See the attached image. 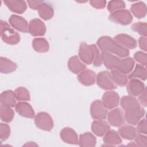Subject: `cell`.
<instances>
[{
  "label": "cell",
  "instance_id": "16",
  "mask_svg": "<svg viewBox=\"0 0 147 147\" xmlns=\"http://www.w3.org/2000/svg\"><path fill=\"white\" fill-rule=\"evenodd\" d=\"M114 40L127 49H134L137 45V41L131 36L126 34H119L114 37Z\"/></svg>",
  "mask_w": 147,
  "mask_h": 147
},
{
  "label": "cell",
  "instance_id": "29",
  "mask_svg": "<svg viewBox=\"0 0 147 147\" xmlns=\"http://www.w3.org/2000/svg\"><path fill=\"white\" fill-rule=\"evenodd\" d=\"M130 10L133 15L137 18H142L146 14V6L145 3L138 2L131 5Z\"/></svg>",
  "mask_w": 147,
  "mask_h": 147
},
{
  "label": "cell",
  "instance_id": "33",
  "mask_svg": "<svg viewBox=\"0 0 147 147\" xmlns=\"http://www.w3.org/2000/svg\"><path fill=\"white\" fill-rule=\"evenodd\" d=\"M17 100L20 101H28L30 99L29 91L24 87H19L14 91Z\"/></svg>",
  "mask_w": 147,
  "mask_h": 147
},
{
  "label": "cell",
  "instance_id": "18",
  "mask_svg": "<svg viewBox=\"0 0 147 147\" xmlns=\"http://www.w3.org/2000/svg\"><path fill=\"white\" fill-rule=\"evenodd\" d=\"M92 131L97 136H103L110 129L109 124L103 119L94 121L91 126Z\"/></svg>",
  "mask_w": 147,
  "mask_h": 147
},
{
  "label": "cell",
  "instance_id": "4",
  "mask_svg": "<svg viewBox=\"0 0 147 147\" xmlns=\"http://www.w3.org/2000/svg\"><path fill=\"white\" fill-rule=\"evenodd\" d=\"M1 36L3 41L7 44L16 45L20 41V36L6 21L1 20Z\"/></svg>",
  "mask_w": 147,
  "mask_h": 147
},
{
  "label": "cell",
  "instance_id": "34",
  "mask_svg": "<svg viewBox=\"0 0 147 147\" xmlns=\"http://www.w3.org/2000/svg\"><path fill=\"white\" fill-rule=\"evenodd\" d=\"M131 29L140 34L143 37H146L147 35V25L146 22H135L131 26Z\"/></svg>",
  "mask_w": 147,
  "mask_h": 147
},
{
  "label": "cell",
  "instance_id": "9",
  "mask_svg": "<svg viewBox=\"0 0 147 147\" xmlns=\"http://www.w3.org/2000/svg\"><path fill=\"white\" fill-rule=\"evenodd\" d=\"M91 117L96 120L105 119L107 117L108 111L100 100H94L90 106Z\"/></svg>",
  "mask_w": 147,
  "mask_h": 147
},
{
  "label": "cell",
  "instance_id": "11",
  "mask_svg": "<svg viewBox=\"0 0 147 147\" xmlns=\"http://www.w3.org/2000/svg\"><path fill=\"white\" fill-rule=\"evenodd\" d=\"M102 102L106 109H113L119 105V96L116 92L108 91L103 94Z\"/></svg>",
  "mask_w": 147,
  "mask_h": 147
},
{
  "label": "cell",
  "instance_id": "36",
  "mask_svg": "<svg viewBox=\"0 0 147 147\" xmlns=\"http://www.w3.org/2000/svg\"><path fill=\"white\" fill-rule=\"evenodd\" d=\"M10 134V126L6 123H1L0 124V140L2 142L6 140Z\"/></svg>",
  "mask_w": 147,
  "mask_h": 147
},
{
  "label": "cell",
  "instance_id": "1",
  "mask_svg": "<svg viewBox=\"0 0 147 147\" xmlns=\"http://www.w3.org/2000/svg\"><path fill=\"white\" fill-rule=\"evenodd\" d=\"M120 105L125 111V119L129 124L137 125L145 115V110L141 107L140 103L134 96L130 95L122 96Z\"/></svg>",
  "mask_w": 147,
  "mask_h": 147
},
{
  "label": "cell",
  "instance_id": "17",
  "mask_svg": "<svg viewBox=\"0 0 147 147\" xmlns=\"http://www.w3.org/2000/svg\"><path fill=\"white\" fill-rule=\"evenodd\" d=\"M15 110L19 115L23 117L33 118L35 117L33 109L28 102H19L16 105Z\"/></svg>",
  "mask_w": 147,
  "mask_h": 147
},
{
  "label": "cell",
  "instance_id": "2",
  "mask_svg": "<svg viewBox=\"0 0 147 147\" xmlns=\"http://www.w3.org/2000/svg\"><path fill=\"white\" fill-rule=\"evenodd\" d=\"M102 63L109 69H117L123 74H129L133 69L134 60L130 57L119 59L118 57L108 52H102L101 54Z\"/></svg>",
  "mask_w": 147,
  "mask_h": 147
},
{
  "label": "cell",
  "instance_id": "7",
  "mask_svg": "<svg viewBox=\"0 0 147 147\" xmlns=\"http://www.w3.org/2000/svg\"><path fill=\"white\" fill-rule=\"evenodd\" d=\"M36 126L43 130L50 131L53 127V121L49 114L45 112H40L34 117Z\"/></svg>",
  "mask_w": 147,
  "mask_h": 147
},
{
  "label": "cell",
  "instance_id": "19",
  "mask_svg": "<svg viewBox=\"0 0 147 147\" xmlns=\"http://www.w3.org/2000/svg\"><path fill=\"white\" fill-rule=\"evenodd\" d=\"M4 3L12 12L17 14H22L27 9L25 1L22 0H5Z\"/></svg>",
  "mask_w": 147,
  "mask_h": 147
},
{
  "label": "cell",
  "instance_id": "40",
  "mask_svg": "<svg viewBox=\"0 0 147 147\" xmlns=\"http://www.w3.org/2000/svg\"><path fill=\"white\" fill-rule=\"evenodd\" d=\"M136 131L141 134H146L147 133L146 121L145 119H142L137 123Z\"/></svg>",
  "mask_w": 147,
  "mask_h": 147
},
{
  "label": "cell",
  "instance_id": "26",
  "mask_svg": "<svg viewBox=\"0 0 147 147\" xmlns=\"http://www.w3.org/2000/svg\"><path fill=\"white\" fill-rule=\"evenodd\" d=\"M96 142L95 137L90 132L80 134L78 139V144L80 146L94 147L95 146Z\"/></svg>",
  "mask_w": 147,
  "mask_h": 147
},
{
  "label": "cell",
  "instance_id": "28",
  "mask_svg": "<svg viewBox=\"0 0 147 147\" xmlns=\"http://www.w3.org/2000/svg\"><path fill=\"white\" fill-rule=\"evenodd\" d=\"M17 64L6 57H0V71L2 74H9L14 72L17 68Z\"/></svg>",
  "mask_w": 147,
  "mask_h": 147
},
{
  "label": "cell",
  "instance_id": "37",
  "mask_svg": "<svg viewBox=\"0 0 147 147\" xmlns=\"http://www.w3.org/2000/svg\"><path fill=\"white\" fill-rule=\"evenodd\" d=\"M91 45L94 51V58L92 62L93 65L95 67H99L102 64L101 55L100 54V52L98 47L95 44H91Z\"/></svg>",
  "mask_w": 147,
  "mask_h": 147
},
{
  "label": "cell",
  "instance_id": "22",
  "mask_svg": "<svg viewBox=\"0 0 147 147\" xmlns=\"http://www.w3.org/2000/svg\"><path fill=\"white\" fill-rule=\"evenodd\" d=\"M68 68L72 73L78 74L85 69L86 66L77 56H74L68 61Z\"/></svg>",
  "mask_w": 147,
  "mask_h": 147
},
{
  "label": "cell",
  "instance_id": "5",
  "mask_svg": "<svg viewBox=\"0 0 147 147\" xmlns=\"http://www.w3.org/2000/svg\"><path fill=\"white\" fill-rule=\"evenodd\" d=\"M96 83L98 86L105 90H111L117 88V85L114 83L110 72L107 71L99 72L96 78Z\"/></svg>",
  "mask_w": 147,
  "mask_h": 147
},
{
  "label": "cell",
  "instance_id": "41",
  "mask_svg": "<svg viewBox=\"0 0 147 147\" xmlns=\"http://www.w3.org/2000/svg\"><path fill=\"white\" fill-rule=\"evenodd\" d=\"M90 5L98 9H103L106 6V1L105 0H91Z\"/></svg>",
  "mask_w": 147,
  "mask_h": 147
},
{
  "label": "cell",
  "instance_id": "31",
  "mask_svg": "<svg viewBox=\"0 0 147 147\" xmlns=\"http://www.w3.org/2000/svg\"><path fill=\"white\" fill-rule=\"evenodd\" d=\"M127 78L129 79H140L141 80H145L146 79V68L141 64H136L134 69L129 75Z\"/></svg>",
  "mask_w": 147,
  "mask_h": 147
},
{
  "label": "cell",
  "instance_id": "38",
  "mask_svg": "<svg viewBox=\"0 0 147 147\" xmlns=\"http://www.w3.org/2000/svg\"><path fill=\"white\" fill-rule=\"evenodd\" d=\"M134 59L141 65L145 66L147 64L146 53L142 51H138L134 55Z\"/></svg>",
  "mask_w": 147,
  "mask_h": 147
},
{
  "label": "cell",
  "instance_id": "43",
  "mask_svg": "<svg viewBox=\"0 0 147 147\" xmlns=\"http://www.w3.org/2000/svg\"><path fill=\"white\" fill-rule=\"evenodd\" d=\"M138 100H139V103H141L143 106L146 107V88L145 90L144 91V92L141 94L140 95H138Z\"/></svg>",
  "mask_w": 147,
  "mask_h": 147
},
{
  "label": "cell",
  "instance_id": "45",
  "mask_svg": "<svg viewBox=\"0 0 147 147\" xmlns=\"http://www.w3.org/2000/svg\"><path fill=\"white\" fill-rule=\"evenodd\" d=\"M24 146H37V144H34V142H28L26 144H25Z\"/></svg>",
  "mask_w": 147,
  "mask_h": 147
},
{
  "label": "cell",
  "instance_id": "15",
  "mask_svg": "<svg viewBox=\"0 0 147 147\" xmlns=\"http://www.w3.org/2000/svg\"><path fill=\"white\" fill-rule=\"evenodd\" d=\"M96 75L95 72L89 69H85L78 75V81L83 85L90 86L93 85L96 82Z\"/></svg>",
  "mask_w": 147,
  "mask_h": 147
},
{
  "label": "cell",
  "instance_id": "25",
  "mask_svg": "<svg viewBox=\"0 0 147 147\" xmlns=\"http://www.w3.org/2000/svg\"><path fill=\"white\" fill-rule=\"evenodd\" d=\"M119 135L123 138L132 140L136 136V129L130 125H123L118 129Z\"/></svg>",
  "mask_w": 147,
  "mask_h": 147
},
{
  "label": "cell",
  "instance_id": "39",
  "mask_svg": "<svg viewBox=\"0 0 147 147\" xmlns=\"http://www.w3.org/2000/svg\"><path fill=\"white\" fill-rule=\"evenodd\" d=\"M135 142L137 146L141 147H146L147 146V137L142 134L139 133L136 134L134 137Z\"/></svg>",
  "mask_w": 147,
  "mask_h": 147
},
{
  "label": "cell",
  "instance_id": "27",
  "mask_svg": "<svg viewBox=\"0 0 147 147\" xmlns=\"http://www.w3.org/2000/svg\"><path fill=\"white\" fill-rule=\"evenodd\" d=\"M32 47L35 51L40 53L47 52L49 49L47 40L42 37L34 38L32 41Z\"/></svg>",
  "mask_w": 147,
  "mask_h": 147
},
{
  "label": "cell",
  "instance_id": "35",
  "mask_svg": "<svg viewBox=\"0 0 147 147\" xmlns=\"http://www.w3.org/2000/svg\"><path fill=\"white\" fill-rule=\"evenodd\" d=\"M126 7L125 3L122 1H111L107 5V9L111 13L114 11L124 9Z\"/></svg>",
  "mask_w": 147,
  "mask_h": 147
},
{
  "label": "cell",
  "instance_id": "30",
  "mask_svg": "<svg viewBox=\"0 0 147 147\" xmlns=\"http://www.w3.org/2000/svg\"><path fill=\"white\" fill-rule=\"evenodd\" d=\"M110 74L114 83L117 86L123 87L127 84L128 78L126 74L117 69H112Z\"/></svg>",
  "mask_w": 147,
  "mask_h": 147
},
{
  "label": "cell",
  "instance_id": "12",
  "mask_svg": "<svg viewBox=\"0 0 147 147\" xmlns=\"http://www.w3.org/2000/svg\"><path fill=\"white\" fill-rule=\"evenodd\" d=\"M28 32L33 36H42L46 32L45 25L40 19L33 18L29 22Z\"/></svg>",
  "mask_w": 147,
  "mask_h": 147
},
{
  "label": "cell",
  "instance_id": "6",
  "mask_svg": "<svg viewBox=\"0 0 147 147\" xmlns=\"http://www.w3.org/2000/svg\"><path fill=\"white\" fill-rule=\"evenodd\" d=\"M109 19L117 24L127 25L131 23L133 16L128 10L122 9L111 13L109 16Z\"/></svg>",
  "mask_w": 147,
  "mask_h": 147
},
{
  "label": "cell",
  "instance_id": "23",
  "mask_svg": "<svg viewBox=\"0 0 147 147\" xmlns=\"http://www.w3.org/2000/svg\"><path fill=\"white\" fill-rule=\"evenodd\" d=\"M39 16L44 20H48L52 18L54 15V10L53 7L45 2L41 3L37 7Z\"/></svg>",
  "mask_w": 147,
  "mask_h": 147
},
{
  "label": "cell",
  "instance_id": "44",
  "mask_svg": "<svg viewBox=\"0 0 147 147\" xmlns=\"http://www.w3.org/2000/svg\"><path fill=\"white\" fill-rule=\"evenodd\" d=\"M43 1H28L27 2L28 3L29 6L33 10H37L38 6L42 3Z\"/></svg>",
  "mask_w": 147,
  "mask_h": 147
},
{
  "label": "cell",
  "instance_id": "8",
  "mask_svg": "<svg viewBox=\"0 0 147 147\" xmlns=\"http://www.w3.org/2000/svg\"><path fill=\"white\" fill-rule=\"evenodd\" d=\"M79 57L86 64H91L94 58V51L92 45H88L84 42H82L79 47Z\"/></svg>",
  "mask_w": 147,
  "mask_h": 147
},
{
  "label": "cell",
  "instance_id": "42",
  "mask_svg": "<svg viewBox=\"0 0 147 147\" xmlns=\"http://www.w3.org/2000/svg\"><path fill=\"white\" fill-rule=\"evenodd\" d=\"M138 44L141 49L145 52L147 51V38L146 37H141L138 40Z\"/></svg>",
  "mask_w": 147,
  "mask_h": 147
},
{
  "label": "cell",
  "instance_id": "13",
  "mask_svg": "<svg viewBox=\"0 0 147 147\" xmlns=\"http://www.w3.org/2000/svg\"><path fill=\"white\" fill-rule=\"evenodd\" d=\"M126 90L128 94L131 96H137L142 94L146 87L144 83L138 79H131L127 83Z\"/></svg>",
  "mask_w": 147,
  "mask_h": 147
},
{
  "label": "cell",
  "instance_id": "20",
  "mask_svg": "<svg viewBox=\"0 0 147 147\" xmlns=\"http://www.w3.org/2000/svg\"><path fill=\"white\" fill-rule=\"evenodd\" d=\"M61 140L65 143L76 145L78 144V137L77 133L72 128L67 127L63 128L60 133Z\"/></svg>",
  "mask_w": 147,
  "mask_h": 147
},
{
  "label": "cell",
  "instance_id": "24",
  "mask_svg": "<svg viewBox=\"0 0 147 147\" xmlns=\"http://www.w3.org/2000/svg\"><path fill=\"white\" fill-rule=\"evenodd\" d=\"M16 100L14 92L11 90L3 91L0 95L1 104L10 107H13L16 106Z\"/></svg>",
  "mask_w": 147,
  "mask_h": 147
},
{
  "label": "cell",
  "instance_id": "10",
  "mask_svg": "<svg viewBox=\"0 0 147 147\" xmlns=\"http://www.w3.org/2000/svg\"><path fill=\"white\" fill-rule=\"evenodd\" d=\"M107 120L111 125L120 127L125 123V119L123 111L120 108H114L107 114Z\"/></svg>",
  "mask_w": 147,
  "mask_h": 147
},
{
  "label": "cell",
  "instance_id": "14",
  "mask_svg": "<svg viewBox=\"0 0 147 147\" xmlns=\"http://www.w3.org/2000/svg\"><path fill=\"white\" fill-rule=\"evenodd\" d=\"M9 22L10 25L15 29L23 33L28 32L29 24L28 22L23 17L13 14L9 19Z\"/></svg>",
  "mask_w": 147,
  "mask_h": 147
},
{
  "label": "cell",
  "instance_id": "3",
  "mask_svg": "<svg viewBox=\"0 0 147 147\" xmlns=\"http://www.w3.org/2000/svg\"><path fill=\"white\" fill-rule=\"evenodd\" d=\"M97 45L102 52L113 53L119 57H126L130 54L129 49L121 45L109 36L100 37L97 41Z\"/></svg>",
  "mask_w": 147,
  "mask_h": 147
},
{
  "label": "cell",
  "instance_id": "32",
  "mask_svg": "<svg viewBox=\"0 0 147 147\" xmlns=\"http://www.w3.org/2000/svg\"><path fill=\"white\" fill-rule=\"evenodd\" d=\"M0 117L2 121L8 123L13 120L14 117V112L10 107L1 104Z\"/></svg>",
  "mask_w": 147,
  "mask_h": 147
},
{
  "label": "cell",
  "instance_id": "21",
  "mask_svg": "<svg viewBox=\"0 0 147 147\" xmlns=\"http://www.w3.org/2000/svg\"><path fill=\"white\" fill-rule=\"evenodd\" d=\"M105 145L103 146H114L122 142L119 134L114 130H109L105 135L103 139Z\"/></svg>",
  "mask_w": 147,
  "mask_h": 147
}]
</instances>
